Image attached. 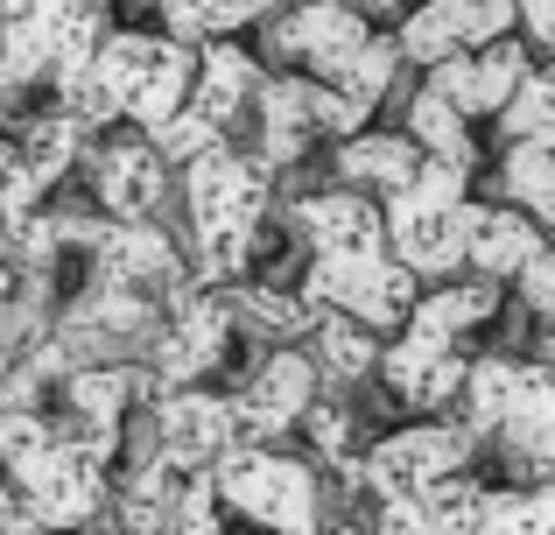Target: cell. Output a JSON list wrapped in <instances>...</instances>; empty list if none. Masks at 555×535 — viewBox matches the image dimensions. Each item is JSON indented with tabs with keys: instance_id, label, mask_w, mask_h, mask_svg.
Returning <instances> with one entry per match:
<instances>
[{
	"instance_id": "8",
	"label": "cell",
	"mask_w": 555,
	"mask_h": 535,
	"mask_svg": "<svg viewBox=\"0 0 555 535\" xmlns=\"http://www.w3.org/2000/svg\"><path fill=\"white\" fill-rule=\"evenodd\" d=\"M366 22H359L352 8H338V0H310V8L296 14V22H282V50L296 56H317L324 71H338L352 50H366Z\"/></svg>"
},
{
	"instance_id": "18",
	"label": "cell",
	"mask_w": 555,
	"mask_h": 535,
	"mask_svg": "<svg viewBox=\"0 0 555 535\" xmlns=\"http://www.w3.org/2000/svg\"><path fill=\"white\" fill-rule=\"evenodd\" d=\"M246 78H254V64H246L240 50H211V56H204V92H197V106L211 113V120H225V106L246 92Z\"/></svg>"
},
{
	"instance_id": "20",
	"label": "cell",
	"mask_w": 555,
	"mask_h": 535,
	"mask_svg": "<svg viewBox=\"0 0 555 535\" xmlns=\"http://www.w3.org/2000/svg\"><path fill=\"white\" fill-rule=\"evenodd\" d=\"M478 535H548V528H542L534 494H492L486 508H478Z\"/></svg>"
},
{
	"instance_id": "7",
	"label": "cell",
	"mask_w": 555,
	"mask_h": 535,
	"mask_svg": "<svg viewBox=\"0 0 555 535\" xmlns=\"http://www.w3.org/2000/svg\"><path fill=\"white\" fill-rule=\"evenodd\" d=\"M500 430L514 437L520 458L555 466V367H514V395H506Z\"/></svg>"
},
{
	"instance_id": "29",
	"label": "cell",
	"mask_w": 555,
	"mask_h": 535,
	"mask_svg": "<svg viewBox=\"0 0 555 535\" xmlns=\"http://www.w3.org/2000/svg\"><path fill=\"white\" fill-rule=\"evenodd\" d=\"M548 367H555V339H548Z\"/></svg>"
},
{
	"instance_id": "28",
	"label": "cell",
	"mask_w": 555,
	"mask_h": 535,
	"mask_svg": "<svg viewBox=\"0 0 555 535\" xmlns=\"http://www.w3.org/2000/svg\"><path fill=\"white\" fill-rule=\"evenodd\" d=\"M534 508H542V528H548V535H555V480H548V486H542V494H534Z\"/></svg>"
},
{
	"instance_id": "16",
	"label": "cell",
	"mask_w": 555,
	"mask_h": 535,
	"mask_svg": "<svg viewBox=\"0 0 555 535\" xmlns=\"http://www.w3.org/2000/svg\"><path fill=\"white\" fill-rule=\"evenodd\" d=\"M345 177L352 183H415V155H408V141L393 135V141H352L345 149Z\"/></svg>"
},
{
	"instance_id": "11",
	"label": "cell",
	"mask_w": 555,
	"mask_h": 535,
	"mask_svg": "<svg viewBox=\"0 0 555 535\" xmlns=\"http://www.w3.org/2000/svg\"><path fill=\"white\" fill-rule=\"evenodd\" d=\"M393 387H401V395L408 402H443L450 395V387H457V353H450V345L443 339H429V331H415V339H408L401 345V353H393Z\"/></svg>"
},
{
	"instance_id": "25",
	"label": "cell",
	"mask_w": 555,
	"mask_h": 535,
	"mask_svg": "<svg viewBox=\"0 0 555 535\" xmlns=\"http://www.w3.org/2000/svg\"><path fill=\"white\" fill-rule=\"evenodd\" d=\"M520 275H528V303L555 317V247H542V254H534V262L520 268Z\"/></svg>"
},
{
	"instance_id": "14",
	"label": "cell",
	"mask_w": 555,
	"mask_h": 535,
	"mask_svg": "<svg viewBox=\"0 0 555 535\" xmlns=\"http://www.w3.org/2000/svg\"><path fill=\"white\" fill-rule=\"evenodd\" d=\"M225 437H232V409H218V402H177L169 409V451L177 458L218 451Z\"/></svg>"
},
{
	"instance_id": "17",
	"label": "cell",
	"mask_w": 555,
	"mask_h": 535,
	"mask_svg": "<svg viewBox=\"0 0 555 535\" xmlns=\"http://www.w3.org/2000/svg\"><path fill=\"white\" fill-rule=\"evenodd\" d=\"M415 135L436 149V163H457L464 169V155H472V141H464V120H457V106H450L443 92H429L415 106Z\"/></svg>"
},
{
	"instance_id": "3",
	"label": "cell",
	"mask_w": 555,
	"mask_h": 535,
	"mask_svg": "<svg viewBox=\"0 0 555 535\" xmlns=\"http://www.w3.org/2000/svg\"><path fill=\"white\" fill-rule=\"evenodd\" d=\"M99 71H106L113 99H120L127 113H141V120H169L183 99V50L177 42H155V36H113L106 50H99Z\"/></svg>"
},
{
	"instance_id": "5",
	"label": "cell",
	"mask_w": 555,
	"mask_h": 535,
	"mask_svg": "<svg viewBox=\"0 0 555 535\" xmlns=\"http://www.w3.org/2000/svg\"><path fill=\"white\" fill-rule=\"evenodd\" d=\"M99 466H106V437H78V444H50L22 480L36 486L42 514H64L70 522V514H85L99 500Z\"/></svg>"
},
{
	"instance_id": "26",
	"label": "cell",
	"mask_w": 555,
	"mask_h": 535,
	"mask_svg": "<svg viewBox=\"0 0 555 535\" xmlns=\"http://www.w3.org/2000/svg\"><path fill=\"white\" fill-rule=\"evenodd\" d=\"M163 14L177 36H204V0H163Z\"/></svg>"
},
{
	"instance_id": "2",
	"label": "cell",
	"mask_w": 555,
	"mask_h": 535,
	"mask_svg": "<svg viewBox=\"0 0 555 535\" xmlns=\"http://www.w3.org/2000/svg\"><path fill=\"white\" fill-rule=\"evenodd\" d=\"M190 212L204 226L211 262H240L246 233H254V212H260V169L225 155V149H211L197 163V177H190Z\"/></svg>"
},
{
	"instance_id": "6",
	"label": "cell",
	"mask_w": 555,
	"mask_h": 535,
	"mask_svg": "<svg viewBox=\"0 0 555 535\" xmlns=\"http://www.w3.org/2000/svg\"><path fill=\"white\" fill-rule=\"evenodd\" d=\"M450 472H457V437H450V430H408V437L379 444V458H373V486L393 494V500L429 494Z\"/></svg>"
},
{
	"instance_id": "27",
	"label": "cell",
	"mask_w": 555,
	"mask_h": 535,
	"mask_svg": "<svg viewBox=\"0 0 555 535\" xmlns=\"http://www.w3.org/2000/svg\"><path fill=\"white\" fill-rule=\"evenodd\" d=\"M520 14H528V28L542 42H555V0H520Z\"/></svg>"
},
{
	"instance_id": "13",
	"label": "cell",
	"mask_w": 555,
	"mask_h": 535,
	"mask_svg": "<svg viewBox=\"0 0 555 535\" xmlns=\"http://www.w3.org/2000/svg\"><path fill=\"white\" fill-rule=\"evenodd\" d=\"M506 183H514V198L528 212L555 219V149H548V141H514V155H506Z\"/></svg>"
},
{
	"instance_id": "19",
	"label": "cell",
	"mask_w": 555,
	"mask_h": 535,
	"mask_svg": "<svg viewBox=\"0 0 555 535\" xmlns=\"http://www.w3.org/2000/svg\"><path fill=\"white\" fill-rule=\"evenodd\" d=\"M486 310H492L486 289H450V296H436V303H422V310H415V331H429V339H450L457 324H478Z\"/></svg>"
},
{
	"instance_id": "22",
	"label": "cell",
	"mask_w": 555,
	"mask_h": 535,
	"mask_svg": "<svg viewBox=\"0 0 555 535\" xmlns=\"http://www.w3.org/2000/svg\"><path fill=\"white\" fill-rule=\"evenodd\" d=\"M70 141H78V120H42V127H28V169H36V177H50L56 163H70Z\"/></svg>"
},
{
	"instance_id": "10",
	"label": "cell",
	"mask_w": 555,
	"mask_h": 535,
	"mask_svg": "<svg viewBox=\"0 0 555 535\" xmlns=\"http://www.w3.org/2000/svg\"><path fill=\"white\" fill-rule=\"evenodd\" d=\"M464 254L492 275H514L542 254V240H534V226L514 219V212H464Z\"/></svg>"
},
{
	"instance_id": "24",
	"label": "cell",
	"mask_w": 555,
	"mask_h": 535,
	"mask_svg": "<svg viewBox=\"0 0 555 535\" xmlns=\"http://www.w3.org/2000/svg\"><path fill=\"white\" fill-rule=\"evenodd\" d=\"M324 353H331V367L359 373V367L373 359V345H366V331H352V324H331V331H324Z\"/></svg>"
},
{
	"instance_id": "23",
	"label": "cell",
	"mask_w": 555,
	"mask_h": 535,
	"mask_svg": "<svg viewBox=\"0 0 555 535\" xmlns=\"http://www.w3.org/2000/svg\"><path fill=\"white\" fill-rule=\"evenodd\" d=\"M211 135H218V120H211L204 106L169 113V120H163V149H169V155H197V149H211Z\"/></svg>"
},
{
	"instance_id": "21",
	"label": "cell",
	"mask_w": 555,
	"mask_h": 535,
	"mask_svg": "<svg viewBox=\"0 0 555 535\" xmlns=\"http://www.w3.org/2000/svg\"><path fill=\"white\" fill-rule=\"evenodd\" d=\"M64 99H70V120H106V113L120 106L99 64H70V71H64Z\"/></svg>"
},
{
	"instance_id": "1",
	"label": "cell",
	"mask_w": 555,
	"mask_h": 535,
	"mask_svg": "<svg viewBox=\"0 0 555 535\" xmlns=\"http://www.w3.org/2000/svg\"><path fill=\"white\" fill-rule=\"evenodd\" d=\"M393 240L408 268H450L464 254V205H457V163H436L393 198Z\"/></svg>"
},
{
	"instance_id": "15",
	"label": "cell",
	"mask_w": 555,
	"mask_h": 535,
	"mask_svg": "<svg viewBox=\"0 0 555 535\" xmlns=\"http://www.w3.org/2000/svg\"><path fill=\"white\" fill-rule=\"evenodd\" d=\"M506 127H514L520 141H548L555 149V64L528 71V85L506 99Z\"/></svg>"
},
{
	"instance_id": "12",
	"label": "cell",
	"mask_w": 555,
	"mask_h": 535,
	"mask_svg": "<svg viewBox=\"0 0 555 535\" xmlns=\"http://www.w3.org/2000/svg\"><path fill=\"white\" fill-rule=\"evenodd\" d=\"M99 183H106V205L134 219V212L155 205V191H163V169H155L149 149H120V155L106 163V177H99Z\"/></svg>"
},
{
	"instance_id": "4",
	"label": "cell",
	"mask_w": 555,
	"mask_h": 535,
	"mask_svg": "<svg viewBox=\"0 0 555 535\" xmlns=\"http://www.w3.org/2000/svg\"><path fill=\"white\" fill-rule=\"evenodd\" d=\"M218 494L232 500L240 514L282 528V535H310L317 522V486L302 466H274V458H225L218 472Z\"/></svg>"
},
{
	"instance_id": "9",
	"label": "cell",
	"mask_w": 555,
	"mask_h": 535,
	"mask_svg": "<svg viewBox=\"0 0 555 535\" xmlns=\"http://www.w3.org/2000/svg\"><path fill=\"white\" fill-rule=\"evenodd\" d=\"M302 226H310L317 254H379V219L352 191H331L317 205H302Z\"/></svg>"
}]
</instances>
